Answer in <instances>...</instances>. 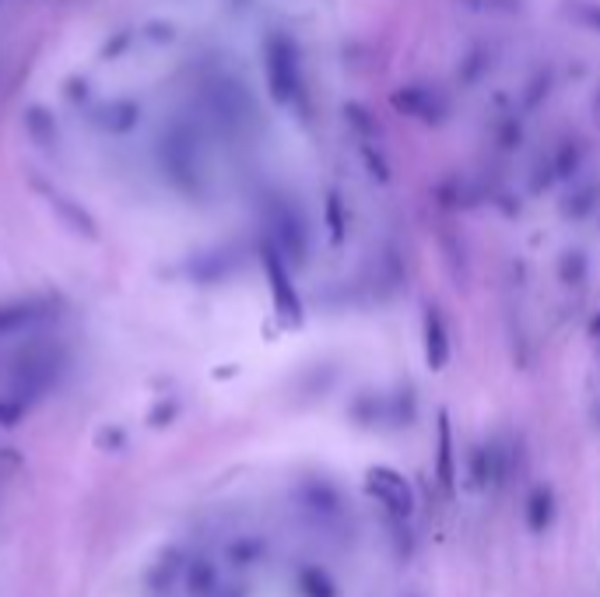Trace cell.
<instances>
[{
  "label": "cell",
  "instance_id": "8992f818",
  "mask_svg": "<svg viewBox=\"0 0 600 597\" xmlns=\"http://www.w3.org/2000/svg\"><path fill=\"white\" fill-rule=\"evenodd\" d=\"M390 102L397 113L411 116V120H418V123H429V127L443 123L446 113H450L446 95L439 92L436 85H422V81H415V85H400L397 92L390 95Z\"/></svg>",
  "mask_w": 600,
  "mask_h": 597
},
{
  "label": "cell",
  "instance_id": "5bb4252c",
  "mask_svg": "<svg viewBox=\"0 0 600 597\" xmlns=\"http://www.w3.org/2000/svg\"><path fill=\"white\" fill-rule=\"evenodd\" d=\"M579 159H583V152H579L576 141L562 144V148H558V155H555V162H551V173H555L558 180H569V176L579 169Z\"/></svg>",
  "mask_w": 600,
  "mask_h": 597
},
{
  "label": "cell",
  "instance_id": "52a82bcc",
  "mask_svg": "<svg viewBox=\"0 0 600 597\" xmlns=\"http://www.w3.org/2000/svg\"><path fill=\"white\" fill-rule=\"evenodd\" d=\"M369 492L393 513V517H411L415 510V496H411V485L404 482V475H397L393 468H372L365 478Z\"/></svg>",
  "mask_w": 600,
  "mask_h": 597
},
{
  "label": "cell",
  "instance_id": "277c9868",
  "mask_svg": "<svg viewBox=\"0 0 600 597\" xmlns=\"http://www.w3.org/2000/svg\"><path fill=\"white\" fill-rule=\"evenodd\" d=\"M204 106H208L211 120L229 134H243L253 120H257V106H253L250 92L229 74H215L204 85Z\"/></svg>",
  "mask_w": 600,
  "mask_h": 597
},
{
  "label": "cell",
  "instance_id": "9c48e42d",
  "mask_svg": "<svg viewBox=\"0 0 600 597\" xmlns=\"http://www.w3.org/2000/svg\"><path fill=\"white\" fill-rule=\"evenodd\" d=\"M46 317H50V303L46 299H15V303H4L0 306V338L25 331V327H36Z\"/></svg>",
  "mask_w": 600,
  "mask_h": 597
},
{
  "label": "cell",
  "instance_id": "7a4b0ae2",
  "mask_svg": "<svg viewBox=\"0 0 600 597\" xmlns=\"http://www.w3.org/2000/svg\"><path fill=\"white\" fill-rule=\"evenodd\" d=\"M260 57H264V81L267 95L274 99V106L295 109L306 99V78H302V53L288 32L271 29L260 46Z\"/></svg>",
  "mask_w": 600,
  "mask_h": 597
},
{
  "label": "cell",
  "instance_id": "e0dca14e",
  "mask_svg": "<svg viewBox=\"0 0 600 597\" xmlns=\"http://www.w3.org/2000/svg\"><path fill=\"white\" fill-rule=\"evenodd\" d=\"M590 331H593V334H600V317L593 320V327H590Z\"/></svg>",
  "mask_w": 600,
  "mask_h": 597
},
{
  "label": "cell",
  "instance_id": "5b68a950",
  "mask_svg": "<svg viewBox=\"0 0 600 597\" xmlns=\"http://www.w3.org/2000/svg\"><path fill=\"white\" fill-rule=\"evenodd\" d=\"M267 239H274L281 253L288 257V264H302L309 253V232L306 218L295 208L288 197H271L267 201Z\"/></svg>",
  "mask_w": 600,
  "mask_h": 597
},
{
  "label": "cell",
  "instance_id": "ac0fdd59",
  "mask_svg": "<svg viewBox=\"0 0 600 597\" xmlns=\"http://www.w3.org/2000/svg\"><path fill=\"white\" fill-rule=\"evenodd\" d=\"M597 109H600V99H597Z\"/></svg>",
  "mask_w": 600,
  "mask_h": 597
},
{
  "label": "cell",
  "instance_id": "8fae6325",
  "mask_svg": "<svg viewBox=\"0 0 600 597\" xmlns=\"http://www.w3.org/2000/svg\"><path fill=\"white\" fill-rule=\"evenodd\" d=\"M439 482L453 489V436H450V418L446 411L439 415Z\"/></svg>",
  "mask_w": 600,
  "mask_h": 597
},
{
  "label": "cell",
  "instance_id": "6da1fadb",
  "mask_svg": "<svg viewBox=\"0 0 600 597\" xmlns=\"http://www.w3.org/2000/svg\"><path fill=\"white\" fill-rule=\"evenodd\" d=\"M158 166H162L165 180L186 197H197L204 187V144L193 123L172 120L158 137Z\"/></svg>",
  "mask_w": 600,
  "mask_h": 597
},
{
  "label": "cell",
  "instance_id": "9a60e30c",
  "mask_svg": "<svg viewBox=\"0 0 600 597\" xmlns=\"http://www.w3.org/2000/svg\"><path fill=\"white\" fill-rule=\"evenodd\" d=\"M569 15H572V22H579L583 29H590L600 36V4L597 0H569Z\"/></svg>",
  "mask_w": 600,
  "mask_h": 597
},
{
  "label": "cell",
  "instance_id": "7c38bea8",
  "mask_svg": "<svg viewBox=\"0 0 600 597\" xmlns=\"http://www.w3.org/2000/svg\"><path fill=\"white\" fill-rule=\"evenodd\" d=\"M323 218H327V229H330V243H344V229H348V215H344V201L337 190L327 194V204H323Z\"/></svg>",
  "mask_w": 600,
  "mask_h": 597
},
{
  "label": "cell",
  "instance_id": "3957f363",
  "mask_svg": "<svg viewBox=\"0 0 600 597\" xmlns=\"http://www.w3.org/2000/svg\"><path fill=\"white\" fill-rule=\"evenodd\" d=\"M260 267H264L267 288H271V303L274 313H278L281 324L299 327L306 320V310H302V295L295 288L292 267H288V257L274 246V239H260Z\"/></svg>",
  "mask_w": 600,
  "mask_h": 597
},
{
  "label": "cell",
  "instance_id": "2e32d148",
  "mask_svg": "<svg viewBox=\"0 0 600 597\" xmlns=\"http://www.w3.org/2000/svg\"><path fill=\"white\" fill-rule=\"evenodd\" d=\"M464 8L485 11V15H516L523 11V0H464Z\"/></svg>",
  "mask_w": 600,
  "mask_h": 597
},
{
  "label": "cell",
  "instance_id": "ba28073f",
  "mask_svg": "<svg viewBox=\"0 0 600 597\" xmlns=\"http://www.w3.org/2000/svg\"><path fill=\"white\" fill-rule=\"evenodd\" d=\"M422 345H425V362H429V369H443L446 362H450V327H446V317L439 306H429L422 317Z\"/></svg>",
  "mask_w": 600,
  "mask_h": 597
},
{
  "label": "cell",
  "instance_id": "4fadbf2b",
  "mask_svg": "<svg viewBox=\"0 0 600 597\" xmlns=\"http://www.w3.org/2000/svg\"><path fill=\"white\" fill-rule=\"evenodd\" d=\"M551 510H555V503H551V492L548 489H537L534 496H530V506H527V520L534 531H541V527L551 524Z\"/></svg>",
  "mask_w": 600,
  "mask_h": 597
},
{
  "label": "cell",
  "instance_id": "30bf717a",
  "mask_svg": "<svg viewBox=\"0 0 600 597\" xmlns=\"http://www.w3.org/2000/svg\"><path fill=\"white\" fill-rule=\"evenodd\" d=\"M92 123L106 134H130L141 123V106L134 99H109L102 106H95Z\"/></svg>",
  "mask_w": 600,
  "mask_h": 597
}]
</instances>
